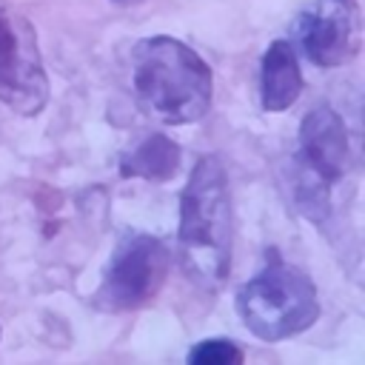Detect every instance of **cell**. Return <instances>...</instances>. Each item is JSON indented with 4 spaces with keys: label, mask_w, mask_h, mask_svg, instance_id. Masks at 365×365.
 Instances as JSON below:
<instances>
[{
    "label": "cell",
    "mask_w": 365,
    "mask_h": 365,
    "mask_svg": "<svg viewBox=\"0 0 365 365\" xmlns=\"http://www.w3.org/2000/svg\"><path fill=\"white\" fill-rule=\"evenodd\" d=\"M180 265L185 277L202 288L217 291L231 268V197L228 177L217 154L194 163L180 194Z\"/></svg>",
    "instance_id": "6da1fadb"
},
{
    "label": "cell",
    "mask_w": 365,
    "mask_h": 365,
    "mask_svg": "<svg viewBox=\"0 0 365 365\" xmlns=\"http://www.w3.org/2000/svg\"><path fill=\"white\" fill-rule=\"evenodd\" d=\"M211 68L182 40L157 34L134 46V91L140 106L168 123L188 125L211 108Z\"/></svg>",
    "instance_id": "7a4b0ae2"
},
{
    "label": "cell",
    "mask_w": 365,
    "mask_h": 365,
    "mask_svg": "<svg viewBox=\"0 0 365 365\" xmlns=\"http://www.w3.org/2000/svg\"><path fill=\"white\" fill-rule=\"evenodd\" d=\"M245 328L262 342H279L308 331L319 317V294L311 277L279 257L237 291Z\"/></svg>",
    "instance_id": "3957f363"
},
{
    "label": "cell",
    "mask_w": 365,
    "mask_h": 365,
    "mask_svg": "<svg viewBox=\"0 0 365 365\" xmlns=\"http://www.w3.org/2000/svg\"><path fill=\"white\" fill-rule=\"evenodd\" d=\"M351 165V143L342 117L331 106H317L299 125L297 151V205L299 211L322 222L328 214V194Z\"/></svg>",
    "instance_id": "277c9868"
},
{
    "label": "cell",
    "mask_w": 365,
    "mask_h": 365,
    "mask_svg": "<svg viewBox=\"0 0 365 365\" xmlns=\"http://www.w3.org/2000/svg\"><path fill=\"white\" fill-rule=\"evenodd\" d=\"M0 100L23 117H34L48 103V77L34 26L6 0H0Z\"/></svg>",
    "instance_id": "5b68a950"
},
{
    "label": "cell",
    "mask_w": 365,
    "mask_h": 365,
    "mask_svg": "<svg viewBox=\"0 0 365 365\" xmlns=\"http://www.w3.org/2000/svg\"><path fill=\"white\" fill-rule=\"evenodd\" d=\"M168 265L171 254L157 237L131 234L117 245L94 302L103 311H134L163 288Z\"/></svg>",
    "instance_id": "8992f818"
},
{
    "label": "cell",
    "mask_w": 365,
    "mask_h": 365,
    "mask_svg": "<svg viewBox=\"0 0 365 365\" xmlns=\"http://www.w3.org/2000/svg\"><path fill=\"white\" fill-rule=\"evenodd\" d=\"M294 34L305 57L319 68H334L354 54V23L348 3L317 0L297 17Z\"/></svg>",
    "instance_id": "52a82bcc"
},
{
    "label": "cell",
    "mask_w": 365,
    "mask_h": 365,
    "mask_svg": "<svg viewBox=\"0 0 365 365\" xmlns=\"http://www.w3.org/2000/svg\"><path fill=\"white\" fill-rule=\"evenodd\" d=\"M302 91V71L288 40H274L259 63V97L265 111H285Z\"/></svg>",
    "instance_id": "ba28073f"
},
{
    "label": "cell",
    "mask_w": 365,
    "mask_h": 365,
    "mask_svg": "<svg viewBox=\"0 0 365 365\" xmlns=\"http://www.w3.org/2000/svg\"><path fill=\"white\" fill-rule=\"evenodd\" d=\"M180 145L165 134H148L143 143H137L131 151L120 160L123 177H140L151 182H165L180 168Z\"/></svg>",
    "instance_id": "9c48e42d"
},
{
    "label": "cell",
    "mask_w": 365,
    "mask_h": 365,
    "mask_svg": "<svg viewBox=\"0 0 365 365\" xmlns=\"http://www.w3.org/2000/svg\"><path fill=\"white\" fill-rule=\"evenodd\" d=\"M185 359L191 365H240L242 351L231 339H202L188 351Z\"/></svg>",
    "instance_id": "30bf717a"
},
{
    "label": "cell",
    "mask_w": 365,
    "mask_h": 365,
    "mask_svg": "<svg viewBox=\"0 0 365 365\" xmlns=\"http://www.w3.org/2000/svg\"><path fill=\"white\" fill-rule=\"evenodd\" d=\"M111 3H117V6H134V3H143V0H111Z\"/></svg>",
    "instance_id": "8fae6325"
},
{
    "label": "cell",
    "mask_w": 365,
    "mask_h": 365,
    "mask_svg": "<svg viewBox=\"0 0 365 365\" xmlns=\"http://www.w3.org/2000/svg\"><path fill=\"white\" fill-rule=\"evenodd\" d=\"M339 3H351V0H339Z\"/></svg>",
    "instance_id": "7c38bea8"
}]
</instances>
